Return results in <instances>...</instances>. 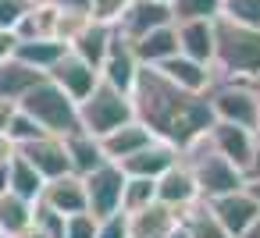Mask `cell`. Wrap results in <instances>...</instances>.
<instances>
[{
	"label": "cell",
	"instance_id": "cell-6",
	"mask_svg": "<svg viewBox=\"0 0 260 238\" xmlns=\"http://www.w3.org/2000/svg\"><path fill=\"white\" fill-rule=\"evenodd\" d=\"M136 121V110H132V100L118 89H111L107 82H100L82 103H79V125L82 132H89L93 139H104L111 135L114 128Z\"/></svg>",
	"mask_w": 260,
	"mask_h": 238
},
{
	"label": "cell",
	"instance_id": "cell-1",
	"mask_svg": "<svg viewBox=\"0 0 260 238\" xmlns=\"http://www.w3.org/2000/svg\"><path fill=\"white\" fill-rule=\"evenodd\" d=\"M128 100H132L136 121L146 125L153 132V139L171 142L178 153L189 142H196L200 135H207L210 125H214V114H210L207 96L178 89L157 68H139Z\"/></svg>",
	"mask_w": 260,
	"mask_h": 238
},
{
	"label": "cell",
	"instance_id": "cell-31",
	"mask_svg": "<svg viewBox=\"0 0 260 238\" xmlns=\"http://www.w3.org/2000/svg\"><path fill=\"white\" fill-rule=\"evenodd\" d=\"M221 18L246 25V29H260V0H224Z\"/></svg>",
	"mask_w": 260,
	"mask_h": 238
},
{
	"label": "cell",
	"instance_id": "cell-24",
	"mask_svg": "<svg viewBox=\"0 0 260 238\" xmlns=\"http://www.w3.org/2000/svg\"><path fill=\"white\" fill-rule=\"evenodd\" d=\"M43 75L36 71V68H29V64H22V61H4L0 64V100L4 103H15L18 107V100L40 82Z\"/></svg>",
	"mask_w": 260,
	"mask_h": 238
},
{
	"label": "cell",
	"instance_id": "cell-45",
	"mask_svg": "<svg viewBox=\"0 0 260 238\" xmlns=\"http://www.w3.org/2000/svg\"><path fill=\"white\" fill-rule=\"evenodd\" d=\"M18 238H47V234H43V231H40V227H36V224H32V227H29V231H22V234H18Z\"/></svg>",
	"mask_w": 260,
	"mask_h": 238
},
{
	"label": "cell",
	"instance_id": "cell-42",
	"mask_svg": "<svg viewBox=\"0 0 260 238\" xmlns=\"http://www.w3.org/2000/svg\"><path fill=\"white\" fill-rule=\"evenodd\" d=\"M8 164H11V160H8ZM8 164H0V195L8 192Z\"/></svg>",
	"mask_w": 260,
	"mask_h": 238
},
{
	"label": "cell",
	"instance_id": "cell-21",
	"mask_svg": "<svg viewBox=\"0 0 260 238\" xmlns=\"http://www.w3.org/2000/svg\"><path fill=\"white\" fill-rule=\"evenodd\" d=\"M175 32L182 57H192L200 64L214 61V22H175Z\"/></svg>",
	"mask_w": 260,
	"mask_h": 238
},
{
	"label": "cell",
	"instance_id": "cell-40",
	"mask_svg": "<svg viewBox=\"0 0 260 238\" xmlns=\"http://www.w3.org/2000/svg\"><path fill=\"white\" fill-rule=\"evenodd\" d=\"M11 114H15V103H4L0 100V132L8 128V121H11Z\"/></svg>",
	"mask_w": 260,
	"mask_h": 238
},
{
	"label": "cell",
	"instance_id": "cell-26",
	"mask_svg": "<svg viewBox=\"0 0 260 238\" xmlns=\"http://www.w3.org/2000/svg\"><path fill=\"white\" fill-rule=\"evenodd\" d=\"M32 213H36V203L15 195V192H4L0 195V234L4 238H18L22 231L32 227Z\"/></svg>",
	"mask_w": 260,
	"mask_h": 238
},
{
	"label": "cell",
	"instance_id": "cell-5",
	"mask_svg": "<svg viewBox=\"0 0 260 238\" xmlns=\"http://www.w3.org/2000/svg\"><path fill=\"white\" fill-rule=\"evenodd\" d=\"M210 103L214 121L235 125L253 132L256 128V114H260V89L256 82H239V78H214V86L203 93Z\"/></svg>",
	"mask_w": 260,
	"mask_h": 238
},
{
	"label": "cell",
	"instance_id": "cell-22",
	"mask_svg": "<svg viewBox=\"0 0 260 238\" xmlns=\"http://www.w3.org/2000/svg\"><path fill=\"white\" fill-rule=\"evenodd\" d=\"M61 142H64V153H68V164H72V174H79V178H86L89 171H96L100 164H107V156L100 149V139H93L82 128L72 132V135H64Z\"/></svg>",
	"mask_w": 260,
	"mask_h": 238
},
{
	"label": "cell",
	"instance_id": "cell-28",
	"mask_svg": "<svg viewBox=\"0 0 260 238\" xmlns=\"http://www.w3.org/2000/svg\"><path fill=\"white\" fill-rule=\"evenodd\" d=\"M178 217H182V224H185L189 238H232V234L214 220V213H210V206H207L203 199H196L192 206H185Z\"/></svg>",
	"mask_w": 260,
	"mask_h": 238
},
{
	"label": "cell",
	"instance_id": "cell-18",
	"mask_svg": "<svg viewBox=\"0 0 260 238\" xmlns=\"http://www.w3.org/2000/svg\"><path fill=\"white\" fill-rule=\"evenodd\" d=\"M150 142H153V132H150L146 125H139V121H128V125L114 128L111 135H104V139H100V149H104V156H107L111 164H121V160H128L132 153L146 149Z\"/></svg>",
	"mask_w": 260,
	"mask_h": 238
},
{
	"label": "cell",
	"instance_id": "cell-32",
	"mask_svg": "<svg viewBox=\"0 0 260 238\" xmlns=\"http://www.w3.org/2000/svg\"><path fill=\"white\" fill-rule=\"evenodd\" d=\"M4 135L15 142V146H25V142H32V139H40V135H47L25 110H18L15 107V114H11V121H8V128H4Z\"/></svg>",
	"mask_w": 260,
	"mask_h": 238
},
{
	"label": "cell",
	"instance_id": "cell-48",
	"mask_svg": "<svg viewBox=\"0 0 260 238\" xmlns=\"http://www.w3.org/2000/svg\"><path fill=\"white\" fill-rule=\"evenodd\" d=\"M160 4H171V0H160Z\"/></svg>",
	"mask_w": 260,
	"mask_h": 238
},
{
	"label": "cell",
	"instance_id": "cell-30",
	"mask_svg": "<svg viewBox=\"0 0 260 238\" xmlns=\"http://www.w3.org/2000/svg\"><path fill=\"white\" fill-rule=\"evenodd\" d=\"M157 203V181L153 178H128L125 174V188H121V213H136L143 206Z\"/></svg>",
	"mask_w": 260,
	"mask_h": 238
},
{
	"label": "cell",
	"instance_id": "cell-33",
	"mask_svg": "<svg viewBox=\"0 0 260 238\" xmlns=\"http://www.w3.org/2000/svg\"><path fill=\"white\" fill-rule=\"evenodd\" d=\"M132 0H93L89 4V18L100 25H118V18L128 11Z\"/></svg>",
	"mask_w": 260,
	"mask_h": 238
},
{
	"label": "cell",
	"instance_id": "cell-14",
	"mask_svg": "<svg viewBox=\"0 0 260 238\" xmlns=\"http://www.w3.org/2000/svg\"><path fill=\"white\" fill-rule=\"evenodd\" d=\"M47 210L61 213V217H72V213H89L86 210V185L79 174H61V178H50L40 192V199Z\"/></svg>",
	"mask_w": 260,
	"mask_h": 238
},
{
	"label": "cell",
	"instance_id": "cell-4",
	"mask_svg": "<svg viewBox=\"0 0 260 238\" xmlns=\"http://www.w3.org/2000/svg\"><path fill=\"white\" fill-rule=\"evenodd\" d=\"M18 110H25L47 135H57V139H64V135L82 128L79 125V103L64 89H57L47 75L18 100Z\"/></svg>",
	"mask_w": 260,
	"mask_h": 238
},
{
	"label": "cell",
	"instance_id": "cell-9",
	"mask_svg": "<svg viewBox=\"0 0 260 238\" xmlns=\"http://www.w3.org/2000/svg\"><path fill=\"white\" fill-rule=\"evenodd\" d=\"M207 142L214 146L217 156H224V160H228L232 167H239L242 174L249 171V164H253V156H256V139H253V132L235 128V125H224V121H214V125H210Z\"/></svg>",
	"mask_w": 260,
	"mask_h": 238
},
{
	"label": "cell",
	"instance_id": "cell-27",
	"mask_svg": "<svg viewBox=\"0 0 260 238\" xmlns=\"http://www.w3.org/2000/svg\"><path fill=\"white\" fill-rule=\"evenodd\" d=\"M43 178H40V171L25 160V156H11V164H8V192H15V195H22V199H29V203H36L40 199V192H43Z\"/></svg>",
	"mask_w": 260,
	"mask_h": 238
},
{
	"label": "cell",
	"instance_id": "cell-38",
	"mask_svg": "<svg viewBox=\"0 0 260 238\" xmlns=\"http://www.w3.org/2000/svg\"><path fill=\"white\" fill-rule=\"evenodd\" d=\"M57 8H64V11H82V15H89V4L93 0H54Z\"/></svg>",
	"mask_w": 260,
	"mask_h": 238
},
{
	"label": "cell",
	"instance_id": "cell-2",
	"mask_svg": "<svg viewBox=\"0 0 260 238\" xmlns=\"http://www.w3.org/2000/svg\"><path fill=\"white\" fill-rule=\"evenodd\" d=\"M214 78L260 82V29L214 18Z\"/></svg>",
	"mask_w": 260,
	"mask_h": 238
},
{
	"label": "cell",
	"instance_id": "cell-43",
	"mask_svg": "<svg viewBox=\"0 0 260 238\" xmlns=\"http://www.w3.org/2000/svg\"><path fill=\"white\" fill-rule=\"evenodd\" d=\"M168 238H189V231H185V224H182V217H178V224H175V231H171Z\"/></svg>",
	"mask_w": 260,
	"mask_h": 238
},
{
	"label": "cell",
	"instance_id": "cell-29",
	"mask_svg": "<svg viewBox=\"0 0 260 238\" xmlns=\"http://www.w3.org/2000/svg\"><path fill=\"white\" fill-rule=\"evenodd\" d=\"M224 11V0H171L175 22H214Z\"/></svg>",
	"mask_w": 260,
	"mask_h": 238
},
{
	"label": "cell",
	"instance_id": "cell-49",
	"mask_svg": "<svg viewBox=\"0 0 260 238\" xmlns=\"http://www.w3.org/2000/svg\"><path fill=\"white\" fill-rule=\"evenodd\" d=\"M0 238H4V234H0Z\"/></svg>",
	"mask_w": 260,
	"mask_h": 238
},
{
	"label": "cell",
	"instance_id": "cell-11",
	"mask_svg": "<svg viewBox=\"0 0 260 238\" xmlns=\"http://www.w3.org/2000/svg\"><path fill=\"white\" fill-rule=\"evenodd\" d=\"M171 22H175L171 4H160V0H132V4H128V11L118 18L114 32H118L121 39L136 43L139 36L153 32V29H160V25H171Z\"/></svg>",
	"mask_w": 260,
	"mask_h": 238
},
{
	"label": "cell",
	"instance_id": "cell-15",
	"mask_svg": "<svg viewBox=\"0 0 260 238\" xmlns=\"http://www.w3.org/2000/svg\"><path fill=\"white\" fill-rule=\"evenodd\" d=\"M178 149L171 146V142H160V139H153L146 149H139V153H132L128 160H121L118 167L128 174V178H160L164 171H171L175 164H178Z\"/></svg>",
	"mask_w": 260,
	"mask_h": 238
},
{
	"label": "cell",
	"instance_id": "cell-7",
	"mask_svg": "<svg viewBox=\"0 0 260 238\" xmlns=\"http://www.w3.org/2000/svg\"><path fill=\"white\" fill-rule=\"evenodd\" d=\"M82 185H86V210L96 217V220H104V217H111V213H118L121 210V188H125V171L118 167V164H100L96 171H89L86 178H82Z\"/></svg>",
	"mask_w": 260,
	"mask_h": 238
},
{
	"label": "cell",
	"instance_id": "cell-8",
	"mask_svg": "<svg viewBox=\"0 0 260 238\" xmlns=\"http://www.w3.org/2000/svg\"><path fill=\"white\" fill-rule=\"evenodd\" d=\"M47 78L57 86V89H64L75 103H82L96 86H100V71L93 68V64H86L79 54H72V50H64V57L47 71Z\"/></svg>",
	"mask_w": 260,
	"mask_h": 238
},
{
	"label": "cell",
	"instance_id": "cell-36",
	"mask_svg": "<svg viewBox=\"0 0 260 238\" xmlns=\"http://www.w3.org/2000/svg\"><path fill=\"white\" fill-rule=\"evenodd\" d=\"M96 238H128V213H111L96 220Z\"/></svg>",
	"mask_w": 260,
	"mask_h": 238
},
{
	"label": "cell",
	"instance_id": "cell-25",
	"mask_svg": "<svg viewBox=\"0 0 260 238\" xmlns=\"http://www.w3.org/2000/svg\"><path fill=\"white\" fill-rule=\"evenodd\" d=\"M64 50H68V47L57 43V39H18V47H15V61L36 68L40 75H47V71L64 57Z\"/></svg>",
	"mask_w": 260,
	"mask_h": 238
},
{
	"label": "cell",
	"instance_id": "cell-46",
	"mask_svg": "<svg viewBox=\"0 0 260 238\" xmlns=\"http://www.w3.org/2000/svg\"><path fill=\"white\" fill-rule=\"evenodd\" d=\"M242 238H260V217H256V220H253V227H249V231H246V234H242Z\"/></svg>",
	"mask_w": 260,
	"mask_h": 238
},
{
	"label": "cell",
	"instance_id": "cell-41",
	"mask_svg": "<svg viewBox=\"0 0 260 238\" xmlns=\"http://www.w3.org/2000/svg\"><path fill=\"white\" fill-rule=\"evenodd\" d=\"M246 181H260V146H256V156H253V164L246 171Z\"/></svg>",
	"mask_w": 260,
	"mask_h": 238
},
{
	"label": "cell",
	"instance_id": "cell-3",
	"mask_svg": "<svg viewBox=\"0 0 260 238\" xmlns=\"http://www.w3.org/2000/svg\"><path fill=\"white\" fill-rule=\"evenodd\" d=\"M182 164L189 167V174H192V181H196V192H200V199H221V195H228V192H239V188H246V174L239 171V167H232L224 156H217L214 153V146L207 142V135H200L196 142H189L185 149H182Z\"/></svg>",
	"mask_w": 260,
	"mask_h": 238
},
{
	"label": "cell",
	"instance_id": "cell-37",
	"mask_svg": "<svg viewBox=\"0 0 260 238\" xmlns=\"http://www.w3.org/2000/svg\"><path fill=\"white\" fill-rule=\"evenodd\" d=\"M15 47H18V36H15V32H4V29H0V64L15 57Z\"/></svg>",
	"mask_w": 260,
	"mask_h": 238
},
{
	"label": "cell",
	"instance_id": "cell-20",
	"mask_svg": "<svg viewBox=\"0 0 260 238\" xmlns=\"http://www.w3.org/2000/svg\"><path fill=\"white\" fill-rule=\"evenodd\" d=\"M132 50H136V61H139L143 68H157V64H164L168 57H175V54H178L175 22H171V25H160V29L146 32V36H139V39L132 43Z\"/></svg>",
	"mask_w": 260,
	"mask_h": 238
},
{
	"label": "cell",
	"instance_id": "cell-44",
	"mask_svg": "<svg viewBox=\"0 0 260 238\" xmlns=\"http://www.w3.org/2000/svg\"><path fill=\"white\" fill-rule=\"evenodd\" d=\"M246 192L256 199V206H260V181H246Z\"/></svg>",
	"mask_w": 260,
	"mask_h": 238
},
{
	"label": "cell",
	"instance_id": "cell-12",
	"mask_svg": "<svg viewBox=\"0 0 260 238\" xmlns=\"http://www.w3.org/2000/svg\"><path fill=\"white\" fill-rule=\"evenodd\" d=\"M139 61H136V50H132V43L128 39H121L118 32H114V39H111V50H107V57H104V64H100V82H107L111 89H118V93H132V86H136V75H139Z\"/></svg>",
	"mask_w": 260,
	"mask_h": 238
},
{
	"label": "cell",
	"instance_id": "cell-35",
	"mask_svg": "<svg viewBox=\"0 0 260 238\" xmlns=\"http://www.w3.org/2000/svg\"><path fill=\"white\" fill-rule=\"evenodd\" d=\"M64 238H96V217L93 213L64 217Z\"/></svg>",
	"mask_w": 260,
	"mask_h": 238
},
{
	"label": "cell",
	"instance_id": "cell-17",
	"mask_svg": "<svg viewBox=\"0 0 260 238\" xmlns=\"http://www.w3.org/2000/svg\"><path fill=\"white\" fill-rule=\"evenodd\" d=\"M196 199H200L196 181H192L189 167H185V164H182V156H178V164L157 178V203H164V206H171V210H178V213H182V210H185V206H192Z\"/></svg>",
	"mask_w": 260,
	"mask_h": 238
},
{
	"label": "cell",
	"instance_id": "cell-47",
	"mask_svg": "<svg viewBox=\"0 0 260 238\" xmlns=\"http://www.w3.org/2000/svg\"><path fill=\"white\" fill-rule=\"evenodd\" d=\"M256 89H260V82H256ZM253 139H256V146H260V114H256V128H253Z\"/></svg>",
	"mask_w": 260,
	"mask_h": 238
},
{
	"label": "cell",
	"instance_id": "cell-39",
	"mask_svg": "<svg viewBox=\"0 0 260 238\" xmlns=\"http://www.w3.org/2000/svg\"><path fill=\"white\" fill-rule=\"evenodd\" d=\"M15 153H18V146H15V142H11V139H8L4 132H0V164H8V160H11Z\"/></svg>",
	"mask_w": 260,
	"mask_h": 238
},
{
	"label": "cell",
	"instance_id": "cell-19",
	"mask_svg": "<svg viewBox=\"0 0 260 238\" xmlns=\"http://www.w3.org/2000/svg\"><path fill=\"white\" fill-rule=\"evenodd\" d=\"M178 224V210L164 203H150L136 213H128V238H168Z\"/></svg>",
	"mask_w": 260,
	"mask_h": 238
},
{
	"label": "cell",
	"instance_id": "cell-13",
	"mask_svg": "<svg viewBox=\"0 0 260 238\" xmlns=\"http://www.w3.org/2000/svg\"><path fill=\"white\" fill-rule=\"evenodd\" d=\"M18 156H25L43 181L50 178H61V174H72V164H68V153H64V142L57 135H40L25 146H18Z\"/></svg>",
	"mask_w": 260,
	"mask_h": 238
},
{
	"label": "cell",
	"instance_id": "cell-23",
	"mask_svg": "<svg viewBox=\"0 0 260 238\" xmlns=\"http://www.w3.org/2000/svg\"><path fill=\"white\" fill-rule=\"evenodd\" d=\"M111 39H114V25H100V22H93L89 18V25L72 39V54H79L86 64H93L96 71H100V64H104V57H107V50H111Z\"/></svg>",
	"mask_w": 260,
	"mask_h": 238
},
{
	"label": "cell",
	"instance_id": "cell-10",
	"mask_svg": "<svg viewBox=\"0 0 260 238\" xmlns=\"http://www.w3.org/2000/svg\"><path fill=\"white\" fill-rule=\"evenodd\" d=\"M203 203H207V199H203ZM207 206H210L214 220H217L232 238H242V234L253 227V220L260 217V206H256V199H253L246 188L228 192V195H221V199H210Z\"/></svg>",
	"mask_w": 260,
	"mask_h": 238
},
{
	"label": "cell",
	"instance_id": "cell-16",
	"mask_svg": "<svg viewBox=\"0 0 260 238\" xmlns=\"http://www.w3.org/2000/svg\"><path fill=\"white\" fill-rule=\"evenodd\" d=\"M157 71L168 78V82H175L178 89H185V93H207L210 86H214V68L210 64H200V61H192V57H182V54H175V57H168L164 64H157Z\"/></svg>",
	"mask_w": 260,
	"mask_h": 238
},
{
	"label": "cell",
	"instance_id": "cell-34",
	"mask_svg": "<svg viewBox=\"0 0 260 238\" xmlns=\"http://www.w3.org/2000/svg\"><path fill=\"white\" fill-rule=\"evenodd\" d=\"M29 4H32V0H0V29H4V32H15L18 22L25 18Z\"/></svg>",
	"mask_w": 260,
	"mask_h": 238
}]
</instances>
